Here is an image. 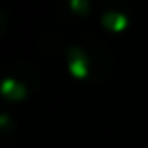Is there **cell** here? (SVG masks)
Wrapping results in <instances>:
<instances>
[{
    "label": "cell",
    "mask_w": 148,
    "mask_h": 148,
    "mask_svg": "<svg viewBox=\"0 0 148 148\" xmlns=\"http://www.w3.org/2000/svg\"><path fill=\"white\" fill-rule=\"evenodd\" d=\"M0 89H2V93H8L10 97H23L25 91H27L21 85V81H16V79H4L2 85H0Z\"/></svg>",
    "instance_id": "6da1fadb"
},
{
    "label": "cell",
    "mask_w": 148,
    "mask_h": 148,
    "mask_svg": "<svg viewBox=\"0 0 148 148\" xmlns=\"http://www.w3.org/2000/svg\"><path fill=\"white\" fill-rule=\"evenodd\" d=\"M103 23H106L108 27H112V29H122V27L126 25V16L116 14V12H108V14L103 16Z\"/></svg>",
    "instance_id": "7a4b0ae2"
},
{
    "label": "cell",
    "mask_w": 148,
    "mask_h": 148,
    "mask_svg": "<svg viewBox=\"0 0 148 148\" xmlns=\"http://www.w3.org/2000/svg\"><path fill=\"white\" fill-rule=\"evenodd\" d=\"M6 23H8V16H6V12L2 8H0V37H2V33L6 29Z\"/></svg>",
    "instance_id": "3957f363"
}]
</instances>
